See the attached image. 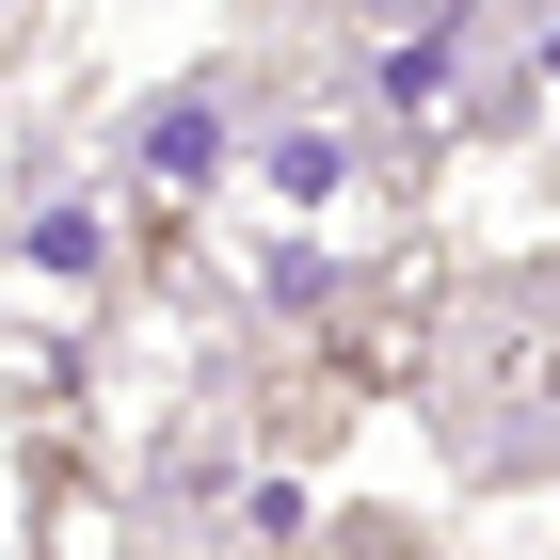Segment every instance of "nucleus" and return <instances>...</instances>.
<instances>
[{
    "label": "nucleus",
    "instance_id": "obj_5",
    "mask_svg": "<svg viewBox=\"0 0 560 560\" xmlns=\"http://www.w3.org/2000/svg\"><path fill=\"white\" fill-rule=\"evenodd\" d=\"M304 560H432V545H417L400 513H320V545H304Z\"/></svg>",
    "mask_w": 560,
    "mask_h": 560
},
{
    "label": "nucleus",
    "instance_id": "obj_6",
    "mask_svg": "<svg viewBox=\"0 0 560 560\" xmlns=\"http://www.w3.org/2000/svg\"><path fill=\"white\" fill-rule=\"evenodd\" d=\"M528 96H545V113H560V0H545V16H528Z\"/></svg>",
    "mask_w": 560,
    "mask_h": 560
},
{
    "label": "nucleus",
    "instance_id": "obj_3",
    "mask_svg": "<svg viewBox=\"0 0 560 560\" xmlns=\"http://www.w3.org/2000/svg\"><path fill=\"white\" fill-rule=\"evenodd\" d=\"M129 209H113V176H48L33 209L0 224V304H16V320H48V337H65V320H96V304L129 289Z\"/></svg>",
    "mask_w": 560,
    "mask_h": 560
},
{
    "label": "nucleus",
    "instance_id": "obj_2",
    "mask_svg": "<svg viewBox=\"0 0 560 560\" xmlns=\"http://www.w3.org/2000/svg\"><path fill=\"white\" fill-rule=\"evenodd\" d=\"M241 192V129H224V81H176L129 113V144H113V209H129V241H161V257H192V224Z\"/></svg>",
    "mask_w": 560,
    "mask_h": 560
},
{
    "label": "nucleus",
    "instance_id": "obj_1",
    "mask_svg": "<svg viewBox=\"0 0 560 560\" xmlns=\"http://www.w3.org/2000/svg\"><path fill=\"white\" fill-rule=\"evenodd\" d=\"M432 417L465 465H545L560 448V272H480L432 337Z\"/></svg>",
    "mask_w": 560,
    "mask_h": 560
},
{
    "label": "nucleus",
    "instance_id": "obj_4",
    "mask_svg": "<svg viewBox=\"0 0 560 560\" xmlns=\"http://www.w3.org/2000/svg\"><path fill=\"white\" fill-rule=\"evenodd\" d=\"M480 96H497L480 0H400L385 33H369V129H385V144H465Z\"/></svg>",
    "mask_w": 560,
    "mask_h": 560
}]
</instances>
